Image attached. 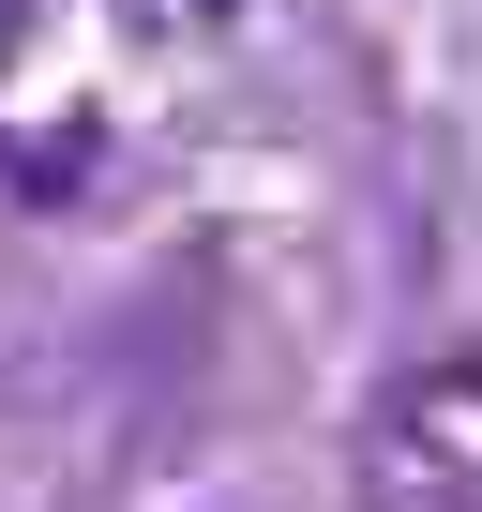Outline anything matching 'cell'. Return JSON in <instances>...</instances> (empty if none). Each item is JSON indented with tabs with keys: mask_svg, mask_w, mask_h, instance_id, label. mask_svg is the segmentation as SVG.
I'll return each instance as SVG.
<instances>
[{
	"mask_svg": "<svg viewBox=\"0 0 482 512\" xmlns=\"http://www.w3.org/2000/svg\"><path fill=\"white\" fill-rule=\"evenodd\" d=\"M362 512H482V362H422L362 422Z\"/></svg>",
	"mask_w": 482,
	"mask_h": 512,
	"instance_id": "cell-1",
	"label": "cell"
}]
</instances>
